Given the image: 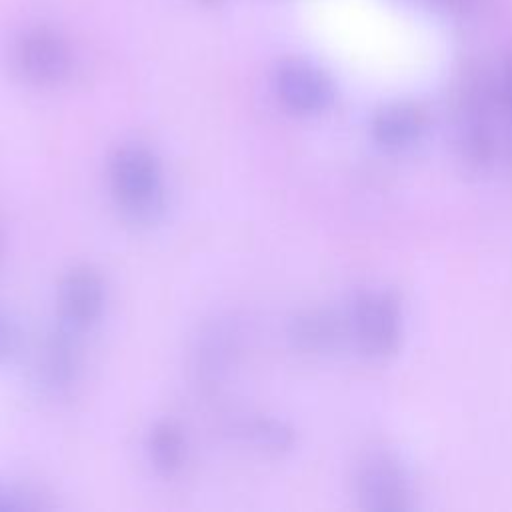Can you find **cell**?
I'll use <instances>...</instances> for the list:
<instances>
[{"label": "cell", "mask_w": 512, "mask_h": 512, "mask_svg": "<svg viewBox=\"0 0 512 512\" xmlns=\"http://www.w3.org/2000/svg\"><path fill=\"white\" fill-rule=\"evenodd\" d=\"M110 186L118 206L134 220H150L162 210V172L146 146L126 144L114 152Z\"/></svg>", "instance_id": "6da1fadb"}, {"label": "cell", "mask_w": 512, "mask_h": 512, "mask_svg": "<svg viewBox=\"0 0 512 512\" xmlns=\"http://www.w3.org/2000/svg\"><path fill=\"white\" fill-rule=\"evenodd\" d=\"M104 280L88 264L74 266L60 284V316L62 324L74 332L92 326L104 308Z\"/></svg>", "instance_id": "7a4b0ae2"}, {"label": "cell", "mask_w": 512, "mask_h": 512, "mask_svg": "<svg viewBox=\"0 0 512 512\" xmlns=\"http://www.w3.org/2000/svg\"><path fill=\"white\" fill-rule=\"evenodd\" d=\"M20 72L36 84H54L62 80L70 68V52L66 42L52 30L28 32L16 52Z\"/></svg>", "instance_id": "3957f363"}, {"label": "cell", "mask_w": 512, "mask_h": 512, "mask_svg": "<svg viewBox=\"0 0 512 512\" xmlns=\"http://www.w3.org/2000/svg\"><path fill=\"white\" fill-rule=\"evenodd\" d=\"M276 92L290 110L300 114L320 112L332 100V86L326 74L300 60L286 62L278 68Z\"/></svg>", "instance_id": "277c9868"}, {"label": "cell", "mask_w": 512, "mask_h": 512, "mask_svg": "<svg viewBox=\"0 0 512 512\" xmlns=\"http://www.w3.org/2000/svg\"><path fill=\"white\" fill-rule=\"evenodd\" d=\"M352 326L358 344L370 354H386L398 334L394 304L380 294L362 296L352 312Z\"/></svg>", "instance_id": "5b68a950"}, {"label": "cell", "mask_w": 512, "mask_h": 512, "mask_svg": "<svg viewBox=\"0 0 512 512\" xmlns=\"http://www.w3.org/2000/svg\"><path fill=\"white\" fill-rule=\"evenodd\" d=\"M74 330L64 324L48 334L38 354V376L48 390L66 388L78 370V346L74 340Z\"/></svg>", "instance_id": "8992f818"}, {"label": "cell", "mask_w": 512, "mask_h": 512, "mask_svg": "<svg viewBox=\"0 0 512 512\" xmlns=\"http://www.w3.org/2000/svg\"><path fill=\"white\" fill-rule=\"evenodd\" d=\"M194 356V370L198 378L208 384L218 382L228 372L236 356V330L226 322L210 326L198 340Z\"/></svg>", "instance_id": "52a82bcc"}, {"label": "cell", "mask_w": 512, "mask_h": 512, "mask_svg": "<svg viewBox=\"0 0 512 512\" xmlns=\"http://www.w3.org/2000/svg\"><path fill=\"white\" fill-rule=\"evenodd\" d=\"M360 496L370 508H400L406 496L400 472L386 460L370 462L360 476Z\"/></svg>", "instance_id": "ba28073f"}, {"label": "cell", "mask_w": 512, "mask_h": 512, "mask_svg": "<svg viewBox=\"0 0 512 512\" xmlns=\"http://www.w3.org/2000/svg\"><path fill=\"white\" fill-rule=\"evenodd\" d=\"M148 456L152 466L164 474H176L186 460V438L174 422H158L148 434Z\"/></svg>", "instance_id": "9c48e42d"}, {"label": "cell", "mask_w": 512, "mask_h": 512, "mask_svg": "<svg viewBox=\"0 0 512 512\" xmlns=\"http://www.w3.org/2000/svg\"><path fill=\"white\" fill-rule=\"evenodd\" d=\"M422 130V118L416 108L396 104L384 108L374 118V134L386 146H406L418 138Z\"/></svg>", "instance_id": "30bf717a"}, {"label": "cell", "mask_w": 512, "mask_h": 512, "mask_svg": "<svg viewBox=\"0 0 512 512\" xmlns=\"http://www.w3.org/2000/svg\"><path fill=\"white\" fill-rule=\"evenodd\" d=\"M290 338L302 350H326L336 338L334 318L322 310L302 312L290 324Z\"/></svg>", "instance_id": "8fae6325"}, {"label": "cell", "mask_w": 512, "mask_h": 512, "mask_svg": "<svg viewBox=\"0 0 512 512\" xmlns=\"http://www.w3.org/2000/svg\"><path fill=\"white\" fill-rule=\"evenodd\" d=\"M244 434L256 448L268 454L286 452L294 442L290 426L272 416H258L248 420V424L244 426Z\"/></svg>", "instance_id": "7c38bea8"}, {"label": "cell", "mask_w": 512, "mask_h": 512, "mask_svg": "<svg viewBox=\"0 0 512 512\" xmlns=\"http://www.w3.org/2000/svg\"><path fill=\"white\" fill-rule=\"evenodd\" d=\"M20 348V332L14 320L0 312V362L10 360Z\"/></svg>", "instance_id": "4fadbf2b"}, {"label": "cell", "mask_w": 512, "mask_h": 512, "mask_svg": "<svg viewBox=\"0 0 512 512\" xmlns=\"http://www.w3.org/2000/svg\"><path fill=\"white\" fill-rule=\"evenodd\" d=\"M36 504L30 502L28 494L12 488V486H4L0 484V512H8V510H28L34 508Z\"/></svg>", "instance_id": "5bb4252c"}]
</instances>
